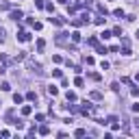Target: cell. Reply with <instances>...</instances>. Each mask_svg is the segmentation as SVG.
<instances>
[{
	"label": "cell",
	"mask_w": 139,
	"mask_h": 139,
	"mask_svg": "<svg viewBox=\"0 0 139 139\" xmlns=\"http://www.w3.org/2000/svg\"><path fill=\"white\" fill-rule=\"evenodd\" d=\"M17 39H20V41H31V33L20 31V33H17Z\"/></svg>",
	"instance_id": "cell-1"
},
{
	"label": "cell",
	"mask_w": 139,
	"mask_h": 139,
	"mask_svg": "<svg viewBox=\"0 0 139 139\" xmlns=\"http://www.w3.org/2000/svg\"><path fill=\"white\" fill-rule=\"evenodd\" d=\"M48 20H50V24H54V26H61V24H65L63 17H48Z\"/></svg>",
	"instance_id": "cell-2"
},
{
	"label": "cell",
	"mask_w": 139,
	"mask_h": 139,
	"mask_svg": "<svg viewBox=\"0 0 139 139\" xmlns=\"http://www.w3.org/2000/svg\"><path fill=\"white\" fill-rule=\"evenodd\" d=\"M22 17H24L22 11H11V20H22Z\"/></svg>",
	"instance_id": "cell-3"
},
{
	"label": "cell",
	"mask_w": 139,
	"mask_h": 139,
	"mask_svg": "<svg viewBox=\"0 0 139 139\" xmlns=\"http://www.w3.org/2000/svg\"><path fill=\"white\" fill-rule=\"evenodd\" d=\"M31 113H33V107H31V104L22 107V115H31Z\"/></svg>",
	"instance_id": "cell-4"
},
{
	"label": "cell",
	"mask_w": 139,
	"mask_h": 139,
	"mask_svg": "<svg viewBox=\"0 0 139 139\" xmlns=\"http://www.w3.org/2000/svg\"><path fill=\"white\" fill-rule=\"evenodd\" d=\"M111 37H113L111 31H102V33H100V39H111Z\"/></svg>",
	"instance_id": "cell-5"
},
{
	"label": "cell",
	"mask_w": 139,
	"mask_h": 139,
	"mask_svg": "<svg viewBox=\"0 0 139 139\" xmlns=\"http://www.w3.org/2000/svg\"><path fill=\"white\" fill-rule=\"evenodd\" d=\"M65 98H68V102H76V94L74 91H68V94H65Z\"/></svg>",
	"instance_id": "cell-6"
},
{
	"label": "cell",
	"mask_w": 139,
	"mask_h": 139,
	"mask_svg": "<svg viewBox=\"0 0 139 139\" xmlns=\"http://www.w3.org/2000/svg\"><path fill=\"white\" fill-rule=\"evenodd\" d=\"M72 41H74V44H78V41H81V33H78V31L72 33Z\"/></svg>",
	"instance_id": "cell-7"
},
{
	"label": "cell",
	"mask_w": 139,
	"mask_h": 139,
	"mask_svg": "<svg viewBox=\"0 0 139 139\" xmlns=\"http://www.w3.org/2000/svg\"><path fill=\"white\" fill-rule=\"evenodd\" d=\"M113 15H115V17H120V20H122V17H124V11H122V9H113Z\"/></svg>",
	"instance_id": "cell-8"
},
{
	"label": "cell",
	"mask_w": 139,
	"mask_h": 139,
	"mask_svg": "<svg viewBox=\"0 0 139 139\" xmlns=\"http://www.w3.org/2000/svg\"><path fill=\"white\" fill-rule=\"evenodd\" d=\"M44 48H46V41H44V39H37V50L41 52V50H44Z\"/></svg>",
	"instance_id": "cell-9"
},
{
	"label": "cell",
	"mask_w": 139,
	"mask_h": 139,
	"mask_svg": "<svg viewBox=\"0 0 139 139\" xmlns=\"http://www.w3.org/2000/svg\"><path fill=\"white\" fill-rule=\"evenodd\" d=\"M48 94H50V96H57V94H59V89L54 87V85H50V87H48Z\"/></svg>",
	"instance_id": "cell-10"
},
{
	"label": "cell",
	"mask_w": 139,
	"mask_h": 139,
	"mask_svg": "<svg viewBox=\"0 0 139 139\" xmlns=\"http://www.w3.org/2000/svg\"><path fill=\"white\" fill-rule=\"evenodd\" d=\"M26 98L31 100V102H35V100H37V94H35V91H28V94H26Z\"/></svg>",
	"instance_id": "cell-11"
},
{
	"label": "cell",
	"mask_w": 139,
	"mask_h": 139,
	"mask_svg": "<svg viewBox=\"0 0 139 139\" xmlns=\"http://www.w3.org/2000/svg\"><path fill=\"white\" fill-rule=\"evenodd\" d=\"M22 100H24V98H22L20 94H13V102H15V104H22Z\"/></svg>",
	"instance_id": "cell-12"
},
{
	"label": "cell",
	"mask_w": 139,
	"mask_h": 139,
	"mask_svg": "<svg viewBox=\"0 0 139 139\" xmlns=\"http://www.w3.org/2000/svg\"><path fill=\"white\" fill-rule=\"evenodd\" d=\"M96 50H98V54H107V46H96Z\"/></svg>",
	"instance_id": "cell-13"
},
{
	"label": "cell",
	"mask_w": 139,
	"mask_h": 139,
	"mask_svg": "<svg viewBox=\"0 0 139 139\" xmlns=\"http://www.w3.org/2000/svg\"><path fill=\"white\" fill-rule=\"evenodd\" d=\"M39 135H50V128H48V126H41V128H39Z\"/></svg>",
	"instance_id": "cell-14"
},
{
	"label": "cell",
	"mask_w": 139,
	"mask_h": 139,
	"mask_svg": "<svg viewBox=\"0 0 139 139\" xmlns=\"http://www.w3.org/2000/svg\"><path fill=\"white\" fill-rule=\"evenodd\" d=\"M104 20H107V17H104V15H100V17H96V20H94V22H96V24H98V26H102V24H104Z\"/></svg>",
	"instance_id": "cell-15"
},
{
	"label": "cell",
	"mask_w": 139,
	"mask_h": 139,
	"mask_svg": "<svg viewBox=\"0 0 139 139\" xmlns=\"http://www.w3.org/2000/svg\"><path fill=\"white\" fill-rule=\"evenodd\" d=\"M74 135H76V137H85V135H87V130H85V128H78Z\"/></svg>",
	"instance_id": "cell-16"
},
{
	"label": "cell",
	"mask_w": 139,
	"mask_h": 139,
	"mask_svg": "<svg viewBox=\"0 0 139 139\" xmlns=\"http://www.w3.org/2000/svg\"><path fill=\"white\" fill-rule=\"evenodd\" d=\"M89 96H91L94 100H100V98H102V94H100V91H91V94H89Z\"/></svg>",
	"instance_id": "cell-17"
},
{
	"label": "cell",
	"mask_w": 139,
	"mask_h": 139,
	"mask_svg": "<svg viewBox=\"0 0 139 139\" xmlns=\"http://www.w3.org/2000/svg\"><path fill=\"white\" fill-rule=\"evenodd\" d=\"M35 7H37V9H44L46 2H44V0H35Z\"/></svg>",
	"instance_id": "cell-18"
},
{
	"label": "cell",
	"mask_w": 139,
	"mask_h": 139,
	"mask_svg": "<svg viewBox=\"0 0 139 139\" xmlns=\"http://www.w3.org/2000/svg\"><path fill=\"white\" fill-rule=\"evenodd\" d=\"M52 76H54V78H61L63 72H61V70H52Z\"/></svg>",
	"instance_id": "cell-19"
},
{
	"label": "cell",
	"mask_w": 139,
	"mask_h": 139,
	"mask_svg": "<svg viewBox=\"0 0 139 139\" xmlns=\"http://www.w3.org/2000/svg\"><path fill=\"white\" fill-rule=\"evenodd\" d=\"M74 85H76V87H83V85H85V81H83V78H76Z\"/></svg>",
	"instance_id": "cell-20"
},
{
	"label": "cell",
	"mask_w": 139,
	"mask_h": 139,
	"mask_svg": "<svg viewBox=\"0 0 139 139\" xmlns=\"http://www.w3.org/2000/svg\"><path fill=\"white\" fill-rule=\"evenodd\" d=\"M98 11H100L102 15H107V7H104V4H98Z\"/></svg>",
	"instance_id": "cell-21"
},
{
	"label": "cell",
	"mask_w": 139,
	"mask_h": 139,
	"mask_svg": "<svg viewBox=\"0 0 139 139\" xmlns=\"http://www.w3.org/2000/svg\"><path fill=\"white\" fill-rule=\"evenodd\" d=\"M113 35H120V37H122V28L115 26V28H113Z\"/></svg>",
	"instance_id": "cell-22"
},
{
	"label": "cell",
	"mask_w": 139,
	"mask_h": 139,
	"mask_svg": "<svg viewBox=\"0 0 139 139\" xmlns=\"http://www.w3.org/2000/svg\"><path fill=\"white\" fill-rule=\"evenodd\" d=\"M0 87H2V91H9V89H11V85H9V83H2Z\"/></svg>",
	"instance_id": "cell-23"
},
{
	"label": "cell",
	"mask_w": 139,
	"mask_h": 139,
	"mask_svg": "<svg viewBox=\"0 0 139 139\" xmlns=\"http://www.w3.org/2000/svg\"><path fill=\"white\" fill-rule=\"evenodd\" d=\"M89 78H94V81H100V74H96V72H91V74H89Z\"/></svg>",
	"instance_id": "cell-24"
},
{
	"label": "cell",
	"mask_w": 139,
	"mask_h": 139,
	"mask_svg": "<svg viewBox=\"0 0 139 139\" xmlns=\"http://www.w3.org/2000/svg\"><path fill=\"white\" fill-rule=\"evenodd\" d=\"M130 94H133V96L137 98V96H139V87H133V89H130Z\"/></svg>",
	"instance_id": "cell-25"
},
{
	"label": "cell",
	"mask_w": 139,
	"mask_h": 139,
	"mask_svg": "<svg viewBox=\"0 0 139 139\" xmlns=\"http://www.w3.org/2000/svg\"><path fill=\"white\" fill-rule=\"evenodd\" d=\"M85 63L87 65H94V57H85Z\"/></svg>",
	"instance_id": "cell-26"
},
{
	"label": "cell",
	"mask_w": 139,
	"mask_h": 139,
	"mask_svg": "<svg viewBox=\"0 0 139 139\" xmlns=\"http://www.w3.org/2000/svg\"><path fill=\"white\" fill-rule=\"evenodd\" d=\"M133 111H135V113H139V102H137V104H133Z\"/></svg>",
	"instance_id": "cell-27"
},
{
	"label": "cell",
	"mask_w": 139,
	"mask_h": 139,
	"mask_svg": "<svg viewBox=\"0 0 139 139\" xmlns=\"http://www.w3.org/2000/svg\"><path fill=\"white\" fill-rule=\"evenodd\" d=\"M0 41H4V31L0 28Z\"/></svg>",
	"instance_id": "cell-28"
},
{
	"label": "cell",
	"mask_w": 139,
	"mask_h": 139,
	"mask_svg": "<svg viewBox=\"0 0 139 139\" xmlns=\"http://www.w3.org/2000/svg\"><path fill=\"white\" fill-rule=\"evenodd\" d=\"M59 2H61V4H65V2H68V0H59Z\"/></svg>",
	"instance_id": "cell-29"
},
{
	"label": "cell",
	"mask_w": 139,
	"mask_h": 139,
	"mask_svg": "<svg viewBox=\"0 0 139 139\" xmlns=\"http://www.w3.org/2000/svg\"><path fill=\"white\" fill-rule=\"evenodd\" d=\"M135 78H137V81H139V72H137V76H135Z\"/></svg>",
	"instance_id": "cell-30"
},
{
	"label": "cell",
	"mask_w": 139,
	"mask_h": 139,
	"mask_svg": "<svg viewBox=\"0 0 139 139\" xmlns=\"http://www.w3.org/2000/svg\"><path fill=\"white\" fill-rule=\"evenodd\" d=\"M137 39H139V31H137Z\"/></svg>",
	"instance_id": "cell-31"
},
{
	"label": "cell",
	"mask_w": 139,
	"mask_h": 139,
	"mask_svg": "<svg viewBox=\"0 0 139 139\" xmlns=\"http://www.w3.org/2000/svg\"><path fill=\"white\" fill-rule=\"evenodd\" d=\"M0 104H2V102H0Z\"/></svg>",
	"instance_id": "cell-32"
}]
</instances>
